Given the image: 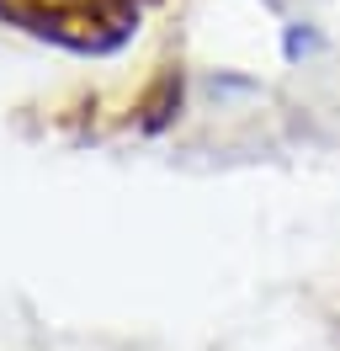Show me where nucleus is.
<instances>
[{"instance_id":"f257e3e1","label":"nucleus","mask_w":340,"mask_h":351,"mask_svg":"<svg viewBox=\"0 0 340 351\" xmlns=\"http://www.w3.org/2000/svg\"><path fill=\"white\" fill-rule=\"evenodd\" d=\"M314 43H319V38H314V32H303V22H298L293 32H287V59H298V53H308Z\"/></svg>"}]
</instances>
